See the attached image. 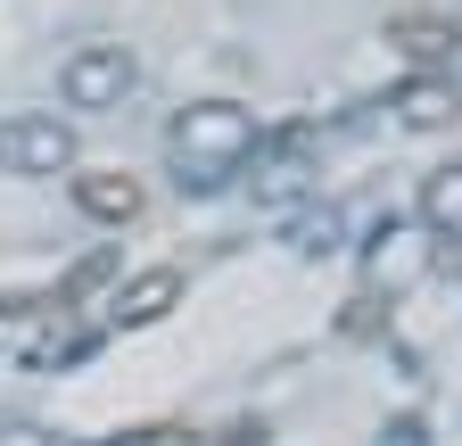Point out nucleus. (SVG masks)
I'll return each mask as SVG.
<instances>
[{
    "label": "nucleus",
    "instance_id": "1",
    "mask_svg": "<svg viewBox=\"0 0 462 446\" xmlns=\"http://www.w3.org/2000/svg\"><path fill=\"white\" fill-rule=\"evenodd\" d=\"M256 107L240 99H199L173 116V157H182V190H215L223 174H240V165L256 157Z\"/></svg>",
    "mask_w": 462,
    "mask_h": 446
},
{
    "label": "nucleus",
    "instance_id": "2",
    "mask_svg": "<svg viewBox=\"0 0 462 446\" xmlns=\"http://www.w3.org/2000/svg\"><path fill=\"white\" fill-rule=\"evenodd\" d=\"M133 83H141V59L125 42H83L67 67H58V99L67 107H83V116H107V107H125L133 99Z\"/></svg>",
    "mask_w": 462,
    "mask_h": 446
},
{
    "label": "nucleus",
    "instance_id": "3",
    "mask_svg": "<svg viewBox=\"0 0 462 446\" xmlns=\"http://www.w3.org/2000/svg\"><path fill=\"white\" fill-rule=\"evenodd\" d=\"M75 165V125L50 116V107H25V116H0V174H67Z\"/></svg>",
    "mask_w": 462,
    "mask_h": 446
},
{
    "label": "nucleus",
    "instance_id": "4",
    "mask_svg": "<svg viewBox=\"0 0 462 446\" xmlns=\"http://www.w3.org/2000/svg\"><path fill=\"white\" fill-rule=\"evenodd\" d=\"M388 50H396L413 75H446L454 50H462V25L438 17V9H404V17H388Z\"/></svg>",
    "mask_w": 462,
    "mask_h": 446
},
{
    "label": "nucleus",
    "instance_id": "5",
    "mask_svg": "<svg viewBox=\"0 0 462 446\" xmlns=\"http://www.w3.org/2000/svg\"><path fill=\"white\" fill-rule=\"evenodd\" d=\"M173 306H182V265H141L133 282H116L107 322H116V330H149V322H165Z\"/></svg>",
    "mask_w": 462,
    "mask_h": 446
},
{
    "label": "nucleus",
    "instance_id": "6",
    "mask_svg": "<svg viewBox=\"0 0 462 446\" xmlns=\"http://www.w3.org/2000/svg\"><path fill=\"white\" fill-rule=\"evenodd\" d=\"M388 116H396L404 133H446V125L462 116V83H454V75H404V83L388 91Z\"/></svg>",
    "mask_w": 462,
    "mask_h": 446
},
{
    "label": "nucleus",
    "instance_id": "7",
    "mask_svg": "<svg viewBox=\"0 0 462 446\" xmlns=\"http://www.w3.org/2000/svg\"><path fill=\"white\" fill-rule=\"evenodd\" d=\"M75 207L91 223H141L149 190H141V174H125V165H91V174H75Z\"/></svg>",
    "mask_w": 462,
    "mask_h": 446
},
{
    "label": "nucleus",
    "instance_id": "8",
    "mask_svg": "<svg viewBox=\"0 0 462 446\" xmlns=\"http://www.w3.org/2000/svg\"><path fill=\"white\" fill-rule=\"evenodd\" d=\"M306 182H314V165H306V133H281V157L256 174V199H264V207H298Z\"/></svg>",
    "mask_w": 462,
    "mask_h": 446
},
{
    "label": "nucleus",
    "instance_id": "9",
    "mask_svg": "<svg viewBox=\"0 0 462 446\" xmlns=\"http://www.w3.org/2000/svg\"><path fill=\"white\" fill-rule=\"evenodd\" d=\"M413 207H421V223H430L438 240H462V165H438Z\"/></svg>",
    "mask_w": 462,
    "mask_h": 446
},
{
    "label": "nucleus",
    "instance_id": "10",
    "mask_svg": "<svg viewBox=\"0 0 462 446\" xmlns=\"http://www.w3.org/2000/svg\"><path fill=\"white\" fill-rule=\"evenodd\" d=\"M298 248H306V256H330V248H346V223H338V207H314V215H298Z\"/></svg>",
    "mask_w": 462,
    "mask_h": 446
},
{
    "label": "nucleus",
    "instance_id": "11",
    "mask_svg": "<svg viewBox=\"0 0 462 446\" xmlns=\"http://www.w3.org/2000/svg\"><path fill=\"white\" fill-rule=\"evenodd\" d=\"M107 273H116V256H107V248H99V256H83V265L67 273V290H58V306H75V298H91V290L107 282Z\"/></svg>",
    "mask_w": 462,
    "mask_h": 446
},
{
    "label": "nucleus",
    "instance_id": "12",
    "mask_svg": "<svg viewBox=\"0 0 462 446\" xmlns=\"http://www.w3.org/2000/svg\"><path fill=\"white\" fill-rule=\"evenodd\" d=\"M149 446H199V430H182V422H165V430H149Z\"/></svg>",
    "mask_w": 462,
    "mask_h": 446
},
{
    "label": "nucleus",
    "instance_id": "13",
    "mask_svg": "<svg viewBox=\"0 0 462 446\" xmlns=\"http://www.w3.org/2000/svg\"><path fill=\"white\" fill-rule=\"evenodd\" d=\"M0 446H42V438L33 430H0Z\"/></svg>",
    "mask_w": 462,
    "mask_h": 446
}]
</instances>
